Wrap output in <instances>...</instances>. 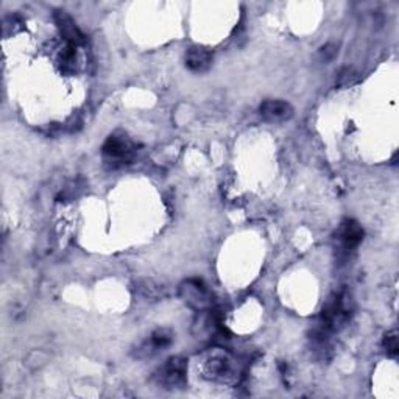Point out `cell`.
I'll return each mask as SVG.
<instances>
[{"label": "cell", "instance_id": "obj_1", "mask_svg": "<svg viewBox=\"0 0 399 399\" xmlns=\"http://www.w3.org/2000/svg\"><path fill=\"white\" fill-rule=\"evenodd\" d=\"M102 153L111 169H119L127 164H131L137 153V145L131 141L125 133H114L111 135L102 147Z\"/></svg>", "mask_w": 399, "mask_h": 399}, {"label": "cell", "instance_id": "obj_2", "mask_svg": "<svg viewBox=\"0 0 399 399\" xmlns=\"http://www.w3.org/2000/svg\"><path fill=\"white\" fill-rule=\"evenodd\" d=\"M155 381L161 388L181 390L187 382V360L184 357H170L155 373Z\"/></svg>", "mask_w": 399, "mask_h": 399}, {"label": "cell", "instance_id": "obj_3", "mask_svg": "<svg viewBox=\"0 0 399 399\" xmlns=\"http://www.w3.org/2000/svg\"><path fill=\"white\" fill-rule=\"evenodd\" d=\"M203 373H205L208 379L215 382L225 384L233 381V360H231V357L226 353L219 351V349H212L211 353H208L205 360H203Z\"/></svg>", "mask_w": 399, "mask_h": 399}, {"label": "cell", "instance_id": "obj_4", "mask_svg": "<svg viewBox=\"0 0 399 399\" xmlns=\"http://www.w3.org/2000/svg\"><path fill=\"white\" fill-rule=\"evenodd\" d=\"M180 297L184 303L192 307L195 311H205L212 306V295L209 292L208 285L201 281V279H186V281L180 285Z\"/></svg>", "mask_w": 399, "mask_h": 399}, {"label": "cell", "instance_id": "obj_5", "mask_svg": "<svg viewBox=\"0 0 399 399\" xmlns=\"http://www.w3.org/2000/svg\"><path fill=\"white\" fill-rule=\"evenodd\" d=\"M335 239L339 243V250L343 255H349L359 247L363 241V229L362 226L353 219H346L341 222L337 233H335Z\"/></svg>", "mask_w": 399, "mask_h": 399}, {"label": "cell", "instance_id": "obj_6", "mask_svg": "<svg viewBox=\"0 0 399 399\" xmlns=\"http://www.w3.org/2000/svg\"><path fill=\"white\" fill-rule=\"evenodd\" d=\"M173 341V334L169 329H158V331L150 335L149 340H145L141 346H139L135 356L137 359H144V357H151L158 354L163 349L169 348Z\"/></svg>", "mask_w": 399, "mask_h": 399}, {"label": "cell", "instance_id": "obj_7", "mask_svg": "<svg viewBox=\"0 0 399 399\" xmlns=\"http://www.w3.org/2000/svg\"><path fill=\"white\" fill-rule=\"evenodd\" d=\"M259 114L267 122H284L293 116V108L284 100H265L259 107Z\"/></svg>", "mask_w": 399, "mask_h": 399}, {"label": "cell", "instance_id": "obj_8", "mask_svg": "<svg viewBox=\"0 0 399 399\" xmlns=\"http://www.w3.org/2000/svg\"><path fill=\"white\" fill-rule=\"evenodd\" d=\"M212 65V53L201 46H192L186 52V66L192 72H206Z\"/></svg>", "mask_w": 399, "mask_h": 399}, {"label": "cell", "instance_id": "obj_9", "mask_svg": "<svg viewBox=\"0 0 399 399\" xmlns=\"http://www.w3.org/2000/svg\"><path fill=\"white\" fill-rule=\"evenodd\" d=\"M55 20H57V25L61 32L62 36L67 41V44L71 46H80L85 43V36L80 32L79 27L74 22V19L67 15L66 11H57L55 13Z\"/></svg>", "mask_w": 399, "mask_h": 399}, {"label": "cell", "instance_id": "obj_10", "mask_svg": "<svg viewBox=\"0 0 399 399\" xmlns=\"http://www.w3.org/2000/svg\"><path fill=\"white\" fill-rule=\"evenodd\" d=\"M136 295L147 303H156L167 297V287L155 279H141L136 283Z\"/></svg>", "mask_w": 399, "mask_h": 399}, {"label": "cell", "instance_id": "obj_11", "mask_svg": "<svg viewBox=\"0 0 399 399\" xmlns=\"http://www.w3.org/2000/svg\"><path fill=\"white\" fill-rule=\"evenodd\" d=\"M382 345H384V349H385V353H387V356H390L391 359H396L398 354H399L396 329H391V331H388L387 334L384 335Z\"/></svg>", "mask_w": 399, "mask_h": 399}, {"label": "cell", "instance_id": "obj_12", "mask_svg": "<svg viewBox=\"0 0 399 399\" xmlns=\"http://www.w3.org/2000/svg\"><path fill=\"white\" fill-rule=\"evenodd\" d=\"M75 46L67 44V47L61 53V65L65 71H75V62H76V50Z\"/></svg>", "mask_w": 399, "mask_h": 399}, {"label": "cell", "instance_id": "obj_13", "mask_svg": "<svg viewBox=\"0 0 399 399\" xmlns=\"http://www.w3.org/2000/svg\"><path fill=\"white\" fill-rule=\"evenodd\" d=\"M357 80H359V74H357L351 67L341 69V71L339 72V76H337V83L343 88H348V86L354 85V83H357Z\"/></svg>", "mask_w": 399, "mask_h": 399}, {"label": "cell", "instance_id": "obj_14", "mask_svg": "<svg viewBox=\"0 0 399 399\" xmlns=\"http://www.w3.org/2000/svg\"><path fill=\"white\" fill-rule=\"evenodd\" d=\"M337 55H339V46L334 43H327L318 50V58L321 62H325V65L334 61Z\"/></svg>", "mask_w": 399, "mask_h": 399}]
</instances>
